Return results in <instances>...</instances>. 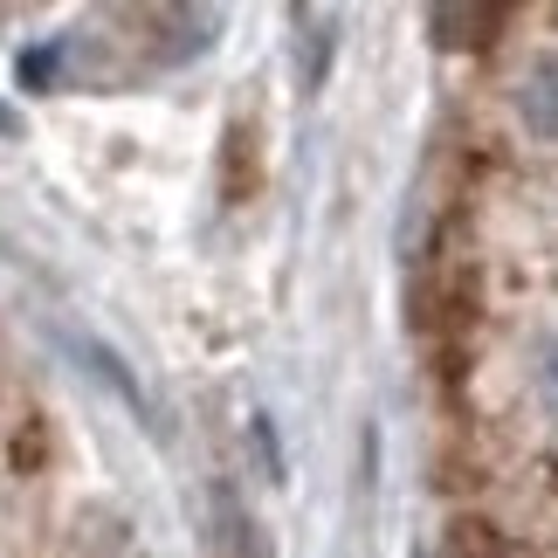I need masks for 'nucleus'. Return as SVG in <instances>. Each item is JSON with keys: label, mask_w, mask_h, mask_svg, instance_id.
Here are the masks:
<instances>
[{"label": "nucleus", "mask_w": 558, "mask_h": 558, "mask_svg": "<svg viewBox=\"0 0 558 558\" xmlns=\"http://www.w3.org/2000/svg\"><path fill=\"white\" fill-rule=\"evenodd\" d=\"M510 104H518V124H524L531 138H558V49H545V56L524 62Z\"/></svg>", "instance_id": "obj_1"}, {"label": "nucleus", "mask_w": 558, "mask_h": 558, "mask_svg": "<svg viewBox=\"0 0 558 558\" xmlns=\"http://www.w3.org/2000/svg\"><path fill=\"white\" fill-rule=\"evenodd\" d=\"M448 558H504V538L483 518H462L456 531H448Z\"/></svg>", "instance_id": "obj_4"}, {"label": "nucleus", "mask_w": 558, "mask_h": 558, "mask_svg": "<svg viewBox=\"0 0 558 558\" xmlns=\"http://www.w3.org/2000/svg\"><path fill=\"white\" fill-rule=\"evenodd\" d=\"M248 193H255V132L234 118V124H228V153H221V201L242 207Z\"/></svg>", "instance_id": "obj_3"}, {"label": "nucleus", "mask_w": 558, "mask_h": 558, "mask_svg": "<svg viewBox=\"0 0 558 558\" xmlns=\"http://www.w3.org/2000/svg\"><path fill=\"white\" fill-rule=\"evenodd\" d=\"M427 28L441 49H483L504 28V8H427Z\"/></svg>", "instance_id": "obj_2"}]
</instances>
